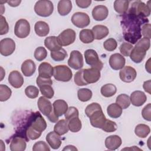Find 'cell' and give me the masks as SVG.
<instances>
[{"label": "cell", "instance_id": "obj_25", "mask_svg": "<svg viewBox=\"0 0 151 151\" xmlns=\"http://www.w3.org/2000/svg\"><path fill=\"white\" fill-rule=\"evenodd\" d=\"M52 106L53 111L57 117H60L64 114L68 108L67 102L61 99L54 101Z\"/></svg>", "mask_w": 151, "mask_h": 151}, {"label": "cell", "instance_id": "obj_11", "mask_svg": "<svg viewBox=\"0 0 151 151\" xmlns=\"http://www.w3.org/2000/svg\"><path fill=\"white\" fill-rule=\"evenodd\" d=\"M15 50V41L9 38H5L0 41V53L4 56L11 55Z\"/></svg>", "mask_w": 151, "mask_h": 151}, {"label": "cell", "instance_id": "obj_56", "mask_svg": "<svg viewBox=\"0 0 151 151\" xmlns=\"http://www.w3.org/2000/svg\"><path fill=\"white\" fill-rule=\"evenodd\" d=\"M77 5L81 8H87L91 4V0H76Z\"/></svg>", "mask_w": 151, "mask_h": 151}, {"label": "cell", "instance_id": "obj_61", "mask_svg": "<svg viewBox=\"0 0 151 151\" xmlns=\"http://www.w3.org/2000/svg\"><path fill=\"white\" fill-rule=\"evenodd\" d=\"M150 58H149V59L147 60V63H146V65H145L146 70L147 71V72H148L149 73H150Z\"/></svg>", "mask_w": 151, "mask_h": 151}, {"label": "cell", "instance_id": "obj_51", "mask_svg": "<svg viewBox=\"0 0 151 151\" xmlns=\"http://www.w3.org/2000/svg\"><path fill=\"white\" fill-rule=\"evenodd\" d=\"M65 120L67 121L70 119L74 117H78L79 113L77 109L75 107L71 106L68 108L67 111L64 114Z\"/></svg>", "mask_w": 151, "mask_h": 151}, {"label": "cell", "instance_id": "obj_43", "mask_svg": "<svg viewBox=\"0 0 151 151\" xmlns=\"http://www.w3.org/2000/svg\"><path fill=\"white\" fill-rule=\"evenodd\" d=\"M34 55L38 61H41L47 57V51L44 47H39L35 49Z\"/></svg>", "mask_w": 151, "mask_h": 151}, {"label": "cell", "instance_id": "obj_32", "mask_svg": "<svg viewBox=\"0 0 151 151\" xmlns=\"http://www.w3.org/2000/svg\"><path fill=\"white\" fill-rule=\"evenodd\" d=\"M107 112L110 117L117 119L122 115V109L117 103H112L107 107Z\"/></svg>", "mask_w": 151, "mask_h": 151}, {"label": "cell", "instance_id": "obj_22", "mask_svg": "<svg viewBox=\"0 0 151 151\" xmlns=\"http://www.w3.org/2000/svg\"><path fill=\"white\" fill-rule=\"evenodd\" d=\"M46 140L50 146L53 149H58L62 143L60 135L54 131L50 132L47 134Z\"/></svg>", "mask_w": 151, "mask_h": 151}, {"label": "cell", "instance_id": "obj_58", "mask_svg": "<svg viewBox=\"0 0 151 151\" xmlns=\"http://www.w3.org/2000/svg\"><path fill=\"white\" fill-rule=\"evenodd\" d=\"M47 118L52 123H56L58 120V117H57L54 114V111H52L51 114H50L48 116H47Z\"/></svg>", "mask_w": 151, "mask_h": 151}, {"label": "cell", "instance_id": "obj_38", "mask_svg": "<svg viewBox=\"0 0 151 151\" xmlns=\"http://www.w3.org/2000/svg\"><path fill=\"white\" fill-rule=\"evenodd\" d=\"M116 101L122 109H126L130 105V97L126 94H121L119 95L116 98Z\"/></svg>", "mask_w": 151, "mask_h": 151}, {"label": "cell", "instance_id": "obj_28", "mask_svg": "<svg viewBox=\"0 0 151 151\" xmlns=\"http://www.w3.org/2000/svg\"><path fill=\"white\" fill-rule=\"evenodd\" d=\"M44 45L48 50L51 51H55L62 48L58 41L57 37L50 36L47 37L44 40Z\"/></svg>", "mask_w": 151, "mask_h": 151}, {"label": "cell", "instance_id": "obj_37", "mask_svg": "<svg viewBox=\"0 0 151 151\" xmlns=\"http://www.w3.org/2000/svg\"><path fill=\"white\" fill-rule=\"evenodd\" d=\"M68 126L71 132L76 133L79 132L81 129V122L78 117H74L68 121Z\"/></svg>", "mask_w": 151, "mask_h": 151}, {"label": "cell", "instance_id": "obj_29", "mask_svg": "<svg viewBox=\"0 0 151 151\" xmlns=\"http://www.w3.org/2000/svg\"><path fill=\"white\" fill-rule=\"evenodd\" d=\"M72 9V2L69 0H61L58 2L57 10L61 16L68 15Z\"/></svg>", "mask_w": 151, "mask_h": 151}, {"label": "cell", "instance_id": "obj_62", "mask_svg": "<svg viewBox=\"0 0 151 151\" xmlns=\"http://www.w3.org/2000/svg\"><path fill=\"white\" fill-rule=\"evenodd\" d=\"M1 81H2V79H3V77H4V76H5V74H3V73H2L3 71H4V69H3V68H2V67H1Z\"/></svg>", "mask_w": 151, "mask_h": 151}, {"label": "cell", "instance_id": "obj_57", "mask_svg": "<svg viewBox=\"0 0 151 151\" xmlns=\"http://www.w3.org/2000/svg\"><path fill=\"white\" fill-rule=\"evenodd\" d=\"M150 83H151L150 80H149L147 81H145L143 83V87L145 91L150 94H151V93H150Z\"/></svg>", "mask_w": 151, "mask_h": 151}, {"label": "cell", "instance_id": "obj_30", "mask_svg": "<svg viewBox=\"0 0 151 151\" xmlns=\"http://www.w3.org/2000/svg\"><path fill=\"white\" fill-rule=\"evenodd\" d=\"M34 29L36 34L39 37L47 36L50 32L48 24L42 21H37L35 24Z\"/></svg>", "mask_w": 151, "mask_h": 151}, {"label": "cell", "instance_id": "obj_13", "mask_svg": "<svg viewBox=\"0 0 151 151\" xmlns=\"http://www.w3.org/2000/svg\"><path fill=\"white\" fill-rule=\"evenodd\" d=\"M147 51L146 48L136 44L130 52V58L134 63H140L144 59Z\"/></svg>", "mask_w": 151, "mask_h": 151}, {"label": "cell", "instance_id": "obj_52", "mask_svg": "<svg viewBox=\"0 0 151 151\" xmlns=\"http://www.w3.org/2000/svg\"><path fill=\"white\" fill-rule=\"evenodd\" d=\"M0 35H4L8 32L9 25L6 19L2 15L0 17Z\"/></svg>", "mask_w": 151, "mask_h": 151}, {"label": "cell", "instance_id": "obj_15", "mask_svg": "<svg viewBox=\"0 0 151 151\" xmlns=\"http://www.w3.org/2000/svg\"><path fill=\"white\" fill-rule=\"evenodd\" d=\"M89 118L91 124L93 127L99 129H101L106 120L102 110L96 111L90 116Z\"/></svg>", "mask_w": 151, "mask_h": 151}, {"label": "cell", "instance_id": "obj_6", "mask_svg": "<svg viewBox=\"0 0 151 151\" xmlns=\"http://www.w3.org/2000/svg\"><path fill=\"white\" fill-rule=\"evenodd\" d=\"M28 125L31 126L34 129L42 132L47 127V123L39 111L33 113L28 120Z\"/></svg>", "mask_w": 151, "mask_h": 151}, {"label": "cell", "instance_id": "obj_34", "mask_svg": "<svg viewBox=\"0 0 151 151\" xmlns=\"http://www.w3.org/2000/svg\"><path fill=\"white\" fill-rule=\"evenodd\" d=\"M79 38L80 41L84 44L91 43L94 40L93 33L92 31L89 29H83L80 31Z\"/></svg>", "mask_w": 151, "mask_h": 151}, {"label": "cell", "instance_id": "obj_7", "mask_svg": "<svg viewBox=\"0 0 151 151\" xmlns=\"http://www.w3.org/2000/svg\"><path fill=\"white\" fill-rule=\"evenodd\" d=\"M30 32V24L25 19H19L14 27V34L19 38H25Z\"/></svg>", "mask_w": 151, "mask_h": 151}, {"label": "cell", "instance_id": "obj_1", "mask_svg": "<svg viewBox=\"0 0 151 151\" xmlns=\"http://www.w3.org/2000/svg\"><path fill=\"white\" fill-rule=\"evenodd\" d=\"M121 21L124 40L131 44H136L141 38V25L147 24V18L137 16L127 12L124 14Z\"/></svg>", "mask_w": 151, "mask_h": 151}, {"label": "cell", "instance_id": "obj_8", "mask_svg": "<svg viewBox=\"0 0 151 151\" xmlns=\"http://www.w3.org/2000/svg\"><path fill=\"white\" fill-rule=\"evenodd\" d=\"M76 37V32L68 28L62 31L57 37V39L61 46H68L74 42Z\"/></svg>", "mask_w": 151, "mask_h": 151}, {"label": "cell", "instance_id": "obj_44", "mask_svg": "<svg viewBox=\"0 0 151 151\" xmlns=\"http://www.w3.org/2000/svg\"><path fill=\"white\" fill-rule=\"evenodd\" d=\"M117 129V124L110 120L106 119L105 121L104 124H103V127H101V129L107 133L113 132L116 131Z\"/></svg>", "mask_w": 151, "mask_h": 151}, {"label": "cell", "instance_id": "obj_36", "mask_svg": "<svg viewBox=\"0 0 151 151\" xmlns=\"http://www.w3.org/2000/svg\"><path fill=\"white\" fill-rule=\"evenodd\" d=\"M150 129L149 126L145 124L137 125L134 129V133L137 136L140 138H145L150 133Z\"/></svg>", "mask_w": 151, "mask_h": 151}, {"label": "cell", "instance_id": "obj_48", "mask_svg": "<svg viewBox=\"0 0 151 151\" xmlns=\"http://www.w3.org/2000/svg\"><path fill=\"white\" fill-rule=\"evenodd\" d=\"M74 83L76 85L78 86H86L88 84L85 81L84 78H83V69L80 70L76 73L74 75Z\"/></svg>", "mask_w": 151, "mask_h": 151}, {"label": "cell", "instance_id": "obj_21", "mask_svg": "<svg viewBox=\"0 0 151 151\" xmlns=\"http://www.w3.org/2000/svg\"><path fill=\"white\" fill-rule=\"evenodd\" d=\"M130 103L134 106H142L147 100V97L144 92L139 90L133 91L130 97Z\"/></svg>", "mask_w": 151, "mask_h": 151}, {"label": "cell", "instance_id": "obj_35", "mask_svg": "<svg viewBox=\"0 0 151 151\" xmlns=\"http://www.w3.org/2000/svg\"><path fill=\"white\" fill-rule=\"evenodd\" d=\"M117 91V88L113 84L109 83L103 86L101 88L100 92L102 96L105 97H110L114 96Z\"/></svg>", "mask_w": 151, "mask_h": 151}, {"label": "cell", "instance_id": "obj_47", "mask_svg": "<svg viewBox=\"0 0 151 151\" xmlns=\"http://www.w3.org/2000/svg\"><path fill=\"white\" fill-rule=\"evenodd\" d=\"M133 48V46L132 44H130L129 42H123L120 46V51L122 55L129 57L130 54V52Z\"/></svg>", "mask_w": 151, "mask_h": 151}, {"label": "cell", "instance_id": "obj_53", "mask_svg": "<svg viewBox=\"0 0 151 151\" xmlns=\"http://www.w3.org/2000/svg\"><path fill=\"white\" fill-rule=\"evenodd\" d=\"M151 104L148 103L142 111V115L143 118L145 120H146L149 122L151 120Z\"/></svg>", "mask_w": 151, "mask_h": 151}, {"label": "cell", "instance_id": "obj_10", "mask_svg": "<svg viewBox=\"0 0 151 151\" xmlns=\"http://www.w3.org/2000/svg\"><path fill=\"white\" fill-rule=\"evenodd\" d=\"M68 65L74 70L81 69L84 65L82 54L77 50H73L70 53V57L68 60Z\"/></svg>", "mask_w": 151, "mask_h": 151}, {"label": "cell", "instance_id": "obj_60", "mask_svg": "<svg viewBox=\"0 0 151 151\" xmlns=\"http://www.w3.org/2000/svg\"><path fill=\"white\" fill-rule=\"evenodd\" d=\"M63 150H77V149L73 145H68L66 146Z\"/></svg>", "mask_w": 151, "mask_h": 151}, {"label": "cell", "instance_id": "obj_49", "mask_svg": "<svg viewBox=\"0 0 151 151\" xmlns=\"http://www.w3.org/2000/svg\"><path fill=\"white\" fill-rule=\"evenodd\" d=\"M99 110H102L101 106L97 103H92L86 107L85 109V113L86 116L89 117L94 112Z\"/></svg>", "mask_w": 151, "mask_h": 151}, {"label": "cell", "instance_id": "obj_23", "mask_svg": "<svg viewBox=\"0 0 151 151\" xmlns=\"http://www.w3.org/2000/svg\"><path fill=\"white\" fill-rule=\"evenodd\" d=\"M122 143V139L120 136L117 135H111L106 137L105 140V146L109 150H114L121 146Z\"/></svg>", "mask_w": 151, "mask_h": 151}, {"label": "cell", "instance_id": "obj_50", "mask_svg": "<svg viewBox=\"0 0 151 151\" xmlns=\"http://www.w3.org/2000/svg\"><path fill=\"white\" fill-rule=\"evenodd\" d=\"M33 151H50V148L49 146L44 141H38L36 142L33 147H32Z\"/></svg>", "mask_w": 151, "mask_h": 151}, {"label": "cell", "instance_id": "obj_59", "mask_svg": "<svg viewBox=\"0 0 151 151\" xmlns=\"http://www.w3.org/2000/svg\"><path fill=\"white\" fill-rule=\"evenodd\" d=\"M21 2V1H6V3H8V4L12 6V7H16L17 6H18Z\"/></svg>", "mask_w": 151, "mask_h": 151}, {"label": "cell", "instance_id": "obj_27", "mask_svg": "<svg viewBox=\"0 0 151 151\" xmlns=\"http://www.w3.org/2000/svg\"><path fill=\"white\" fill-rule=\"evenodd\" d=\"M91 31L93 33L94 39L97 40H102L106 37L109 33L108 28L103 25H96L94 26Z\"/></svg>", "mask_w": 151, "mask_h": 151}, {"label": "cell", "instance_id": "obj_33", "mask_svg": "<svg viewBox=\"0 0 151 151\" xmlns=\"http://www.w3.org/2000/svg\"><path fill=\"white\" fill-rule=\"evenodd\" d=\"M69 130L68 126V122L67 120L62 119L59 120L54 127V131L59 135H64Z\"/></svg>", "mask_w": 151, "mask_h": 151}, {"label": "cell", "instance_id": "obj_46", "mask_svg": "<svg viewBox=\"0 0 151 151\" xmlns=\"http://www.w3.org/2000/svg\"><path fill=\"white\" fill-rule=\"evenodd\" d=\"M117 46V41L113 38L106 40L103 43L104 48L108 51H113L116 50Z\"/></svg>", "mask_w": 151, "mask_h": 151}, {"label": "cell", "instance_id": "obj_12", "mask_svg": "<svg viewBox=\"0 0 151 151\" xmlns=\"http://www.w3.org/2000/svg\"><path fill=\"white\" fill-rule=\"evenodd\" d=\"M137 73L132 67L127 65L123 67L119 72L120 78L125 83H130L136 77Z\"/></svg>", "mask_w": 151, "mask_h": 151}, {"label": "cell", "instance_id": "obj_20", "mask_svg": "<svg viewBox=\"0 0 151 151\" xmlns=\"http://www.w3.org/2000/svg\"><path fill=\"white\" fill-rule=\"evenodd\" d=\"M26 140L21 136L14 137L11 141L10 149L11 151H23L25 149Z\"/></svg>", "mask_w": 151, "mask_h": 151}, {"label": "cell", "instance_id": "obj_42", "mask_svg": "<svg viewBox=\"0 0 151 151\" xmlns=\"http://www.w3.org/2000/svg\"><path fill=\"white\" fill-rule=\"evenodd\" d=\"M41 94L47 99H52L54 94V91L50 84H44L39 87Z\"/></svg>", "mask_w": 151, "mask_h": 151}, {"label": "cell", "instance_id": "obj_18", "mask_svg": "<svg viewBox=\"0 0 151 151\" xmlns=\"http://www.w3.org/2000/svg\"><path fill=\"white\" fill-rule=\"evenodd\" d=\"M8 82L13 87L19 88L21 87L24 84V78L18 71L14 70L9 73Z\"/></svg>", "mask_w": 151, "mask_h": 151}, {"label": "cell", "instance_id": "obj_17", "mask_svg": "<svg viewBox=\"0 0 151 151\" xmlns=\"http://www.w3.org/2000/svg\"><path fill=\"white\" fill-rule=\"evenodd\" d=\"M38 107L40 111L45 116H48L53 111L51 101L44 96L40 97L37 102Z\"/></svg>", "mask_w": 151, "mask_h": 151}, {"label": "cell", "instance_id": "obj_14", "mask_svg": "<svg viewBox=\"0 0 151 151\" xmlns=\"http://www.w3.org/2000/svg\"><path fill=\"white\" fill-rule=\"evenodd\" d=\"M100 71L96 68L83 69V78L87 84H92L98 81L100 78Z\"/></svg>", "mask_w": 151, "mask_h": 151}, {"label": "cell", "instance_id": "obj_16", "mask_svg": "<svg viewBox=\"0 0 151 151\" xmlns=\"http://www.w3.org/2000/svg\"><path fill=\"white\" fill-rule=\"evenodd\" d=\"M126 60L124 57L119 53H115L110 57L109 65L114 70H121L124 67Z\"/></svg>", "mask_w": 151, "mask_h": 151}, {"label": "cell", "instance_id": "obj_9", "mask_svg": "<svg viewBox=\"0 0 151 151\" xmlns=\"http://www.w3.org/2000/svg\"><path fill=\"white\" fill-rule=\"evenodd\" d=\"M71 22L76 27L83 28L89 25L90 19L89 16L86 13L77 12L73 15L71 17Z\"/></svg>", "mask_w": 151, "mask_h": 151}, {"label": "cell", "instance_id": "obj_45", "mask_svg": "<svg viewBox=\"0 0 151 151\" xmlns=\"http://www.w3.org/2000/svg\"><path fill=\"white\" fill-rule=\"evenodd\" d=\"M25 95L30 99H35L39 94V90L34 86H29L25 89Z\"/></svg>", "mask_w": 151, "mask_h": 151}, {"label": "cell", "instance_id": "obj_2", "mask_svg": "<svg viewBox=\"0 0 151 151\" xmlns=\"http://www.w3.org/2000/svg\"><path fill=\"white\" fill-rule=\"evenodd\" d=\"M148 4H145L140 1H134L131 4V6L127 12L134 14L137 16L146 18L150 14V1L147 2Z\"/></svg>", "mask_w": 151, "mask_h": 151}, {"label": "cell", "instance_id": "obj_19", "mask_svg": "<svg viewBox=\"0 0 151 151\" xmlns=\"http://www.w3.org/2000/svg\"><path fill=\"white\" fill-rule=\"evenodd\" d=\"M109 14L107 8L102 5L96 6L92 11L93 18L97 21H101L105 19Z\"/></svg>", "mask_w": 151, "mask_h": 151}, {"label": "cell", "instance_id": "obj_31", "mask_svg": "<svg viewBox=\"0 0 151 151\" xmlns=\"http://www.w3.org/2000/svg\"><path fill=\"white\" fill-rule=\"evenodd\" d=\"M130 1L116 0L114 2V8L116 12L119 14H125L128 9Z\"/></svg>", "mask_w": 151, "mask_h": 151}, {"label": "cell", "instance_id": "obj_24", "mask_svg": "<svg viewBox=\"0 0 151 151\" xmlns=\"http://www.w3.org/2000/svg\"><path fill=\"white\" fill-rule=\"evenodd\" d=\"M54 67L47 62L41 63L38 67L39 76L44 78H51L53 76Z\"/></svg>", "mask_w": 151, "mask_h": 151}, {"label": "cell", "instance_id": "obj_40", "mask_svg": "<svg viewBox=\"0 0 151 151\" xmlns=\"http://www.w3.org/2000/svg\"><path fill=\"white\" fill-rule=\"evenodd\" d=\"M12 94V91L9 87L4 84L0 85V101L8 100Z\"/></svg>", "mask_w": 151, "mask_h": 151}, {"label": "cell", "instance_id": "obj_55", "mask_svg": "<svg viewBox=\"0 0 151 151\" xmlns=\"http://www.w3.org/2000/svg\"><path fill=\"white\" fill-rule=\"evenodd\" d=\"M36 83L38 87L44 84H50V85L52 84V81L51 78H44L39 76L37 78Z\"/></svg>", "mask_w": 151, "mask_h": 151}, {"label": "cell", "instance_id": "obj_39", "mask_svg": "<svg viewBox=\"0 0 151 151\" xmlns=\"http://www.w3.org/2000/svg\"><path fill=\"white\" fill-rule=\"evenodd\" d=\"M92 91L88 88H81L77 91V96L79 100L83 102H86L90 100L92 97Z\"/></svg>", "mask_w": 151, "mask_h": 151}, {"label": "cell", "instance_id": "obj_54", "mask_svg": "<svg viewBox=\"0 0 151 151\" xmlns=\"http://www.w3.org/2000/svg\"><path fill=\"white\" fill-rule=\"evenodd\" d=\"M150 28H151L150 24L149 23L145 24L144 25H143V26L141 28V34L144 37L150 39L151 38Z\"/></svg>", "mask_w": 151, "mask_h": 151}, {"label": "cell", "instance_id": "obj_3", "mask_svg": "<svg viewBox=\"0 0 151 151\" xmlns=\"http://www.w3.org/2000/svg\"><path fill=\"white\" fill-rule=\"evenodd\" d=\"M35 13L42 17L50 16L54 11V5L52 2L49 0L38 1L34 6Z\"/></svg>", "mask_w": 151, "mask_h": 151}, {"label": "cell", "instance_id": "obj_26", "mask_svg": "<svg viewBox=\"0 0 151 151\" xmlns=\"http://www.w3.org/2000/svg\"><path fill=\"white\" fill-rule=\"evenodd\" d=\"M36 70L35 63L30 59L26 60L21 65V71L24 76L30 77L33 75Z\"/></svg>", "mask_w": 151, "mask_h": 151}, {"label": "cell", "instance_id": "obj_41", "mask_svg": "<svg viewBox=\"0 0 151 151\" xmlns=\"http://www.w3.org/2000/svg\"><path fill=\"white\" fill-rule=\"evenodd\" d=\"M50 55L54 61H61L67 57V52L64 48H61L58 51H51Z\"/></svg>", "mask_w": 151, "mask_h": 151}, {"label": "cell", "instance_id": "obj_5", "mask_svg": "<svg viewBox=\"0 0 151 151\" xmlns=\"http://www.w3.org/2000/svg\"><path fill=\"white\" fill-rule=\"evenodd\" d=\"M84 58L86 63L91 66V68H96L100 71L103 67V64L99 59L98 54L93 49L87 50L84 52Z\"/></svg>", "mask_w": 151, "mask_h": 151}, {"label": "cell", "instance_id": "obj_4", "mask_svg": "<svg viewBox=\"0 0 151 151\" xmlns=\"http://www.w3.org/2000/svg\"><path fill=\"white\" fill-rule=\"evenodd\" d=\"M53 76L59 81L68 82L71 80L73 73L71 69L65 65H58L54 67Z\"/></svg>", "mask_w": 151, "mask_h": 151}]
</instances>
